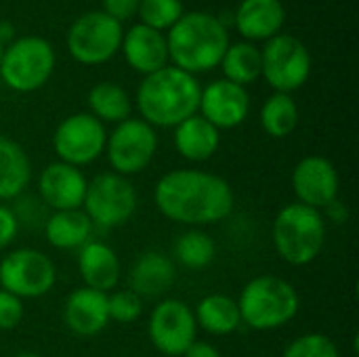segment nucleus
I'll use <instances>...</instances> for the list:
<instances>
[{"mask_svg": "<svg viewBox=\"0 0 359 357\" xmlns=\"http://www.w3.org/2000/svg\"><path fill=\"white\" fill-rule=\"evenodd\" d=\"M154 202L166 219L200 229L225 221L233 210L236 196L231 185L215 173L177 168L160 177Z\"/></svg>", "mask_w": 359, "mask_h": 357, "instance_id": "f257e3e1", "label": "nucleus"}, {"mask_svg": "<svg viewBox=\"0 0 359 357\" xmlns=\"http://www.w3.org/2000/svg\"><path fill=\"white\" fill-rule=\"evenodd\" d=\"M200 82L175 67L166 65L145 76L137 90V107L141 120L158 128H175L183 120L198 114L200 105Z\"/></svg>", "mask_w": 359, "mask_h": 357, "instance_id": "f03ea898", "label": "nucleus"}, {"mask_svg": "<svg viewBox=\"0 0 359 357\" xmlns=\"http://www.w3.org/2000/svg\"><path fill=\"white\" fill-rule=\"evenodd\" d=\"M168 59L187 74H202L221 65L229 46L225 23L208 13H183L166 36Z\"/></svg>", "mask_w": 359, "mask_h": 357, "instance_id": "7ed1b4c3", "label": "nucleus"}, {"mask_svg": "<svg viewBox=\"0 0 359 357\" xmlns=\"http://www.w3.org/2000/svg\"><path fill=\"white\" fill-rule=\"evenodd\" d=\"M326 221L320 210L292 202L280 208L271 225V240L282 261L294 267L313 263L326 246Z\"/></svg>", "mask_w": 359, "mask_h": 357, "instance_id": "20e7f679", "label": "nucleus"}, {"mask_svg": "<svg viewBox=\"0 0 359 357\" xmlns=\"http://www.w3.org/2000/svg\"><path fill=\"white\" fill-rule=\"evenodd\" d=\"M242 324L255 330H278L290 324L299 309L301 297L297 288L278 276H257L240 292L236 301Z\"/></svg>", "mask_w": 359, "mask_h": 357, "instance_id": "39448f33", "label": "nucleus"}, {"mask_svg": "<svg viewBox=\"0 0 359 357\" xmlns=\"http://www.w3.org/2000/svg\"><path fill=\"white\" fill-rule=\"evenodd\" d=\"M55 69V50L40 36H25L4 46L0 76L11 90L34 93L44 86Z\"/></svg>", "mask_w": 359, "mask_h": 357, "instance_id": "423d86ee", "label": "nucleus"}, {"mask_svg": "<svg viewBox=\"0 0 359 357\" xmlns=\"http://www.w3.org/2000/svg\"><path fill=\"white\" fill-rule=\"evenodd\" d=\"M137 202V189L126 177L116 173H99L86 185L82 210L93 225L116 229L133 219Z\"/></svg>", "mask_w": 359, "mask_h": 357, "instance_id": "0eeeda50", "label": "nucleus"}, {"mask_svg": "<svg viewBox=\"0 0 359 357\" xmlns=\"http://www.w3.org/2000/svg\"><path fill=\"white\" fill-rule=\"evenodd\" d=\"M311 74V55L307 46L288 34L269 38L261 50V76L276 93L290 95L299 90Z\"/></svg>", "mask_w": 359, "mask_h": 357, "instance_id": "6e6552de", "label": "nucleus"}, {"mask_svg": "<svg viewBox=\"0 0 359 357\" xmlns=\"http://www.w3.org/2000/svg\"><path fill=\"white\" fill-rule=\"evenodd\" d=\"M55 282L57 267L42 250L17 248L0 261V290H6L21 301L48 295Z\"/></svg>", "mask_w": 359, "mask_h": 357, "instance_id": "1a4fd4ad", "label": "nucleus"}, {"mask_svg": "<svg viewBox=\"0 0 359 357\" xmlns=\"http://www.w3.org/2000/svg\"><path fill=\"white\" fill-rule=\"evenodd\" d=\"M122 25L103 11L78 17L67 32V50L82 65H101L122 46Z\"/></svg>", "mask_w": 359, "mask_h": 357, "instance_id": "9d476101", "label": "nucleus"}, {"mask_svg": "<svg viewBox=\"0 0 359 357\" xmlns=\"http://www.w3.org/2000/svg\"><path fill=\"white\" fill-rule=\"evenodd\" d=\"M158 151L156 128L141 118H126L116 124L107 135L105 154L111 166V173L122 177H133L143 173Z\"/></svg>", "mask_w": 359, "mask_h": 357, "instance_id": "9b49d317", "label": "nucleus"}, {"mask_svg": "<svg viewBox=\"0 0 359 357\" xmlns=\"http://www.w3.org/2000/svg\"><path fill=\"white\" fill-rule=\"evenodd\" d=\"M105 124L86 112L72 114L65 120H61L53 135V149L59 162L72 164L76 168H82L99 160L105 154Z\"/></svg>", "mask_w": 359, "mask_h": 357, "instance_id": "f8f14e48", "label": "nucleus"}, {"mask_svg": "<svg viewBox=\"0 0 359 357\" xmlns=\"http://www.w3.org/2000/svg\"><path fill=\"white\" fill-rule=\"evenodd\" d=\"M198 324L194 309L181 299L160 301L147 322V337L151 345L168 357H181L198 339Z\"/></svg>", "mask_w": 359, "mask_h": 357, "instance_id": "ddd939ff", "label": "nucleus"}, {"mask_svg": "<svg viewBox=\"0 0 359 357\" xmlns=\"http://www.w3.org/2000/svg\"><path fill=\"white\" fill-rule=\"evenodd\" d=\"M292 191L299 204L313 210H326L339 200L341 179L334 164L324 156H305L292 170Z\"/></svg>", "mask_w": 359, "mask_h": 357, "instance_id": "4468645a", "label": "nucleus"}, {"mask_svg": "<svg viewBox=\"0 0 359 357\" xmlns=\"http://www.w3.org/2000/svg\"><path fill=\"white\" fill-rule=\"evenodd\" d=\"M198 112L219 130L240 126L250 114V95L244 86L229 80H215L200 93Z\"/></svg>", "mask_w": 359, "mask_h": 357, "instance_id": "2eb2a0df", "label": "nucleus"}, {"mask_svg": "<svg viewBox=\"0 0 359 357\" xmlns=\"http://www.w3.org/2000/svg\"><path fill=\"white\" fill-rule=\"evenodd\" d=\"M88 179L84 173L65 162H50L38 177V194L40 202L57 210H80L86 196Z\"/></svg>", "mask_w": 359, "mask_h": 357, "instance_id": "dca6fc26", "label": "nucleus"}, {"mask_svg": "<svg viewBox=\"0 0 359 357\" xmlns=\"http://www.w3.org/2000/svg\"><path fill=\"white\" fill-rule=\"evenodd\" d=\"M63 322L76 337H95L109 324L107 295L93 288H76L63 305Z\"/></svg>", "mask_w": 359, "mask_h": 357, "instance_id": "f3484780", "label": "nucleus"}, {"mask_svg": "<svg viewBox=\"0 0 359 357\" xmlns=\"http://www.w3.org/2000/svg\"><path fill=\"white\" fill-rule=\"evenodd\" d=\"M120 48L124 50L126 63L143 76H149L168 65L166 36L158 29L143 25V23L133 25L122 36Z\"/></svg>", "mask_w": 359, "mask_h": 357, "instance_id": "a211bd4d", "label": "nucleus"}, {"mask_svg": "<svg viewBox=\"0 0 359 357\" xmlns=\"http://www.w3.org/2000/svg\"><path fill=\"white\" fill-rule=\"evenodd\" d=\"M78 271L86 288L111 292L122 278V265L111 246L99 240H88L78 250Z\"/></svg>", "mask_w": 359, "mask_h": 357, "instance_id": "6ab92c4d", "label": "nucleus"}, {"mask_svg": "<svg viewBox=\"0 0 359 357\" xmlns=\"http://www.w3.org/2000/svg\"><path fill=\"white\" fill-rule=\"evenodd\" d=\"M177 282V269L170 257L149 250L143 252L128 271V286L141 299H156L166 295Z\"/></svg>", "mask_w": 359, "mask_h": 357, "instance_id": "aec40b11", "label": "nucleus"}, {"mask_svg": "<svg viewBox=\"0 0 359 357\" xmlns=\"http://www.w3.org/2000/svg\"><path fill=\"white\" fill-rule=\"evenodd\" d=\"M284 19L286 11L280 0H242L233 15V25L246 42H255L278 36Z\"/></svg>", "mask_w": 359, "mask_h": 357, "instance_id": "412c9836", "label": "nucleus"}, {"mask_svg": "<svg viewBox=\"0 0 359 357\" xmlns=\"http://www.w3.org/2000/svg\"><path fill=\"white\" fill-rule=\"evenodd\" d=\"M221 145V130L215 128L200 114L183 120L175 126V147L181 158L189 162H206L210 160Z\"/></svg>", "mask_w": 359, "mask_h": 357, "instance_id": "4be33fe9", "label": "nucleus"}, {"mask_svg": "<svg viewBox=\"0 0 359 357\" xmlns=\"http://www.w3.org/2000/svg\"><path fill=\"white\" fill-rule=\"evenodd\" d=\"M32 179V162L25 149L0 135V202L19 198Z\"/></svg>", "mask_w": 359, "mask_h": 357, "instance_id": "5701e85b", "label": "nucleus"}, {"mask_svg": "<svg viewBox=\"0 0 359 357\" xmlns=\"http://www.w3.org/2000/svg\"><path fill=\"white\" fill-rule=\"evenodd\" d=\"M93 234V223L84 210H57L44 221V236L53 248L74 250L82 248Z\"/></svg>", "mask_w": 359, "mask_h": 357, "instance_id": "b1692460", "label": "nucleus"}, {"mask_svg": "<svg viewBox=\"0 0 359 357\" xmlns=\"http://www.w3.org/2000/svg\"><path fill=\"white\" fill-rule=\"evenodd\" d=\"M194 318H196L198 328H202L215 337H227L242 326L238 303L231 297L219 295V292L204 297L196 305Z\"/></svg>", "mask_w": 359, "mask_h": 357, "instance_id": "393cba45", "label": "nucleus"}, {"mask_svg": "<svg viewBox=\"0 0 359 357\" xmlns=\"http://www.w3.org/2000/svg\"><path fill=\"white\" fill-rule=\"evenodd\" d=\"M88 107L90 116H95L99 122H111L120 124L126 118H130L133 103L128 93L116 84V82H99L88 93Z\"/></svg>", "mask_w": 359, "mask_h": 357, "instance_id": "a878e982", "label": "nucleus"}, {"mask_svg": "<svg viewBox=\"0 0 359 357\" xmlns=\"http://www.w3.org/2000/svg\"><path fill=\"white\" fill-rule=\"evenodd\" d=\"M221 67L225 80L246 86L261 76V48L246 40L229 44L221 59Z\"/></svg>", "mask_w": 359, "mask_h": 357, "instance_id": "bb28decb", "label": "nucleus"}, {"mask_svg": "<svg viewBox=\"0 0 359 357\" xmlns=\"http://www.w3.org/2000/svg\"><path fill=\"white\" fill-rule=\"evenodd\" d=\"M261 126L273 139H286L299 126V107L292 95L273 93L261 107Z\"/></svg>", "mask_w": 359, "mask_h": 357, "instance_id": "cd10ccee", "label": "nucleus"}, {"mask_svg": "<svg viewBox=\"0 0 359 357\" xmlns=\"http://www.w3.org/2000/svg\"><path fill=\"white\" fill-rule=\"evenodd\" d=\"M172 252H175V259L183 267L198 271V269L208 267L215 261V257H217V244H215V240L206 231L191 227V229L183 231L177 238V242L172 246Z\"/></svg>", "mask_w": 359, "mask_h": 357, "instance_id": "c85d7f7f", "label": "nucleus"}, {"mask_svg": "<svg viewBox=\"0 0 359 357\" xmlns=\"http://www.w3.org/2000/svg\"><path fill=\"white\" fill-rule=\"evenodd\" d=\"M141 23L151 29H170L183 17L181 0H141L137 8Z\"/></svg>", "mask_w": 359, "mask_h": 357, "instance_id": "c756f323", "label": "nucleus"}, {"mask_svg": "<svg viewBox=\"0 0 359 357\" xmlns=\"http://www.w3.org/2000/svg\"><path fill=\"white\" fill-rule=\"evenodd\" d=\"M282 357H341V353L337 343L328 335L307 332L288 343Z\"/></svg>", "mask_w": 359, "mask_h": 357, "instance_id": "7c9ffc66", "label": "nucleus"}, {"mask_svg": "<svg viewBox=\"0 0 359 357\" xmlns=\"http://www.w3.org/2000/svg\"><path fill=\"white\" fill-rule=\"evenodd\" d=\"M107 311L109 322L114 320L118 324H133L143 314V299L130 288L114 290L111 295H107Z\"/></svg>", "mask_w": 359, "mask_h": 357, "instance_id": "2f4dec72", "label": "nucleus"}, {"mask_svg": "<svg viewBox=\"0 0 359 357\" xmlns=\"http://www.w3.org/2000/svg\"><path fill=\"white\" fill-rule=\"evenodd\" d=\"M25 316L23 301L6 290H0V330H13Z\"/></svg>", "mask_w": 359, "mask_h": 357, "instance_id": "473e14b6", "label": "nucleus"}, {"mask_svg": "<svg viewBox=\"0 0 359 357\" xmlns=\"http://www.w3.org/2000/svg\"><path fill=\"white\" fill-rule=\"evenodd\" d=\"M17 231H19V223H17L13 208L0 204V250L13 244V240L17 238Z\"/></svg>", "mask_w": 359, "mask_h": 357, "instance_id": "72a5a7b5", "label": "nucleus"}, {"mask_svg": "<svg viewBox=\"0 0 359 357\" xmlns=\"http://www.w3.org/2000/svg\"><path fill=\"white\" fill-rule=\"evenodd\" d=\"M139 2L141 0H103V13L122 23L124 19H130L133 15H137Z\"/></svg>", "mask_w": 359, "mask_h": 357, "instance_id": "f704fd0d", "label": "nucleus"}, {"mask_svg": "<svg viewBox=\"0 0 359 357\" xmlns=\"http://www.w3.org/2000/svg\"><path fill=\"white\" fill-rule=\"evenodd\" d=\"M181 357H223L221 356V351L215 347V345H210V343H206V341H196L185 353Z\"/></svg>", "mask_w": 359, "mask_h": 357, "instance_id": "c9c22d12", "label": "nucleus"}, {"mask_svg": "<svg viewBox=\"0 0 359 357\" xmlns=\"http://www.w3.org/2000/svg\"><path fill=\"white\" fill-rule=\"evenodd\" d=\"M15 38H13V25L8 21H2L0 23V44H11Z\"/></svg>", "mask_w": 359, "mask_h": 357, "instance_id": "e433bc0d", "label": "nucleus"}, {"mask_svg": "<svg viewBox=\"0 0 359 357\" xmlns=\"http://www.w3.org/2000/svg\"><path fill=\"white\" fill-rule=\"evenodd\" d=\"M15 357H40V356H36V353H19V356H15Z\"/></svg>", "mask_w": 359, "mask_h": 357, "instance_id": "4c0bfd02", "label": "nucleus"}, {"mask_svg": "<svg viewBox=\"0 0 359 357\" xmlns=\"http://www.w3.org/2000/svg\"><path fill=\"white\" fill-rule=\"evenodd\" d=\"M2 53H4V46L0 44V61H2Z\"/></svg>", "mask_w": 359, "mask_h": 357, "instance_id": "58836bf2", "label": "nucleus"}]
</instances>
